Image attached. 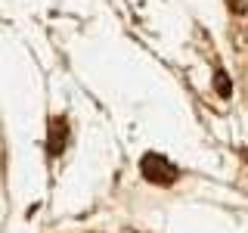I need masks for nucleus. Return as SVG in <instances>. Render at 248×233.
<instances>
[{
    "mask_svg": "<svg viewBox=\"0 0 248 233\" xmlns=\"http://www.w3.org/2000/svg\"><path fill=\"white\" fill-rule=\"evenodd\" d=\"M46 146H50V155L65 152V146H68V121L62 118V115L50 121V140H46Z\"/></svg>",
    "mask_w": 248,
    "mask_h": 233,
    "instance_id": "nucleus-2",
    "label": "nucleus"
},
{
    "mask_svg": "<svg viewBox=\"0 0 248 233\" xmlns=\"http://www.w3.org/2000/svg\"><path fill=\"white\" fill-rule=\"evenodd\" d=\"M214 90H217V97L230 100V93H232V84H230L227 72H217V75H214Z\"/></svg>",
    "mask_w": 248,
    "mask_h": 233,
    "instance_id": "nucleus-3",
    "label": "nucleus"
},
{
    "mask_svg": "<svg viewBox=\"0 0 248 233\" xmlns=\"http://www.w3.org/2000/svg\"><path fill=\"white\" fill-rule=\"evenodd\" d=\"M140 171H143V177L149 183H174L177 177H180V171L170 159H165L161 152H146L143 159H140Z\"/></svg>",
    "mask_w": 248,
    "mask_h": 233,
    "instance_id": "nucleus-1",
    "label": "nucleus"
}]
</instances>
